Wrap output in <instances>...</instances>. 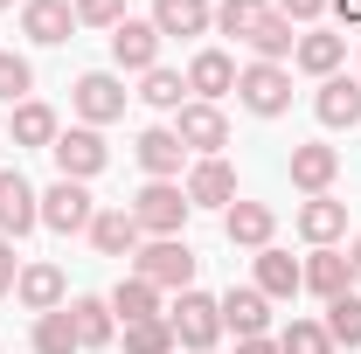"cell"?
Masks as SVG:
<instances>
[{
  "label": "cell",
  "instance_id": "obj_5",
  "mask_svg": "<svg viewBox=\"0 0 361 354\" xmlns=\"http://www.w3.org/2000/svg\"><path fill=\"white\" fill-rule=\"evenodd\" d=\"M126 97L133 90L118 84L111 70H84L70 84V111H77V126H111V118H126Z\"/></svg>",
  "mask_w": 361,
  "mask_h": 354
},
{
  "label": "cell",
  "instance_id": "obj_8",
  "mask_svg": "<svg viewBox=\"0 0 361 354\" xmlns=\"http://www.w3.org/2000/svg\"><path fill=\"white\" fill-rule=\"evenodd\" d=\"M28 229H42V195L28 188L21 167H0V236H7V243H21Z\"/></svg>",
  "mask_w": 361,
  "mask_h": 354
},
{
  "label": "cell",
  "instance_id": "obj_32",
  "mask_svg": "<svg viewBox=\"0 0 361 354\" xmlns=\"http://www.w3.org/2000/svg\"><path fill=\"white\" fill-rule=\"evenodd\" d=\"M118 341H126V354H180L167 319H133V326H118Z\"/></svg>",
  "mask_w": 361,
  "mask_h": 354
},
{
  "label": "cell",
  "instance_id": "obj_4",
  "mask_svg": "<svg viewBox=\"0 0 361 354\" xmlns=\"http://www.w3.org/2000/svg\"><path fill=\"white\" fill-rule=\"evenodd\" d=\"M188 216H195V209H188V188H180V181H146L133 195V222L146 236H180Z\"/></svg>",
  "mask_w": 361,
  "mask_h": 354
},
{
  "label": "cell",
  "instance_id": "obj_17",
  "mask_svg": "<svg viewBox=\"0 0 361 354\" xmlns=\"http://www.w3.org/2000/svg\"><path fill=\"white\" fill-rule=\"evenodd\" d=\"M14 299L35 312H56V306H70V278H63V264H21V278H14Z\"/></svg>",
  "mask_w": 361,
  "mask_h": 354
},
{
  "label": "cell",
  "instance_id": "obj_20",
  "mask_svg": "<svg viewBox=\"0 0 361 354\" xmlns=\"http://www.w3.org/2000/svg\"><path fill=\"white\" fill-rule=\"evenodd\" d=\"M84 236L97 243V257H133L139 243H146V229L133 222V209H97Z\"/></svg>",
  "mask_w": 361,
  "mask_h": 354
},
{
  "label": "cell",
  "instance_id": "obj_35",
  "mask_svg": "<svg viewBox=\"0 0 361 354\" xmlns=\"http://www.w3.org/2000/svg\"><path fill=\"white\" fill-rule=\"evenodd\" d=\"M264 14H271V0H223V7H216V28L243 42V35H250V28H257Z\"/></svg>",
  "mask_w": 361,
  "mask_h": 354
},
{
  "label": "cell",
  "instance_id": "obj_19",
  "mask_svg": "<svg viewBox=\"0 0 361 354\" xmlns=\"http://www.w3.org/2000/svg\"><path fill=\"white\" fill-rule=\"evenodd\" d=\"M70 28H77V7L70 0H21V35L28 42L56 49V42H70Z\"/></svg>",
  "mask_w": 361,
  "mask_h": 354
},
{
  "label": "cell",
  "instance_id": "obj_24",
  "mask_svg": "<svg viewBox=\"0 0 361 354\" xmlns=\"http://www.w3.org/2000/svg\"><path fill=\"white\" fill-rule=\"evenodd\" d=\"M306 292H313V299H341V292H355V271H348V250L319 243L313 257H306Z\"/></svg>",
  "mask_w": 361,
  "mask_h": 354
},
{
  "label": "cell",
  "instance_id": "obj_13",
  "mask_svg": "<svg viewBox=\"0 0 361 354\" xmlns=\"http://www.w3.org/2000/svg\"><path fill=\"white\" fill-rule=\"evenodd\" d=\"M313 118L326 133H355L361 126V77H326L313 90Z\"/></svg>",
  "mask_w": 361,
  "mask_h": 354
},
{
  "label": "cell",
  "instance_id": "obj_21",
  "mask_svg": "<svg viewBox=\"0 0 361 354\" xmlns=\"http://www.w3.org/2000/svg\"><path fill=\"white\" fill-rule=\"evenodd\" d=\"M180 188H188V209H229V202H236V174H229V160H195Z\"/></svg>",
  "mask_w": 361,
  "mask_h": 354
},
{
  "label": "cell",
  "instance_id": "obj_9",
  "mask_svg": "<svg viewBox=\"0 0 361 354\" xmlns=\"http://www.w3.org/2000/svg\"><path fill=\"white\" fill-rule=\"evenodd\" d=\"M174 133L188 153H202V160H223V146H229V118H223V104H180L174 111Z\"/></svg>",
  "mask_w": 361,
  "mask_h": 354
},
{
  "label": "cell",
  "instance_id": "obj_36",
  "mask_svg": "<svg viewBox=\"0 0 361 354\" xmlns=\"http://www.w3.org/2000/svg\"><path fill=\"white\" fill-rule=\"evenodd\" d=\"M278 354H334V341H326L319 319H292V326L278 334Z\"/></svg>",
  "mask_w": 361,
  "mask_h": 354
},
{
  "label": "cell",
  "instance_id": "obj_30",
  "mask_svg": "<svg viewBox=\"0 0 361 354\" xmlns=\"http://www.w3.org/2000/svg\"><path fill=\"white\" fill-rule=\"evenodd\" d=\"M28 348L35 354H84V341H77V319H70V306H56L35 319V334H28Z\"/></svg>",
  "mask_w": 361,
  "mask_h": 354
},
{
  "label": "cell",
  "instance_id": "obj_38",
  "mask_svg": "<svg viewBox=\"0 0 361 354\" xmlns=\"http://www.w3.org/2000/svg\"><path fill=\"white\" fill-rule=\"evenodd\" d=\"M271 7H278V14L292 21V28H313L319 14H326V0H271Z\"/></svg>",
  "mask_w": 361,
  "mask_h": 354
},
{
  "label": "cell",
  "instance_id": "obj_39",
  "mask_svg": "<svg viewBox=\"0 0 361 354\" xmlns=\"http://www.w3.org/2000/svg\"><path fill=\"white\" fill-rule=\"evenodd\" d=\"M14 278H21V257H14V243H7V236H0V299H7V292H14Z\"/></svg>",
  "mask_w": 361,
  "mask_h": 354
},
{
  "label": "cell",
  "instance_id": "obj_42",
  "mask_svg": "<svg viewBox=\"0 0 361 354\" xmlns=\"http://www.w3.org/2000/svg\"><path fill=\"white\" fill-rule=\"evenodd\" d=\"M348 271H355V285H361V236L348 243Z\"/></svg>",
  "mask_w": 361,
  "mask_h": 354
},
{
  "label": "cell",
  "instance_id": "obj_29",
  "mask_svg": "<svg viewBox=\"0 0 361 354\" xmlns=\"http://www.w3.org/2000/svg\"><path fill=\"white\" fill-rule=\"evenodd\" d=\"M70 319H77V341H84V348H111V341H118L111 299H70Z\"/></svg>",
  "mask_w": 361,
  "mask_h": 354
},
{
  "label": "cell",
  "instance_id": "obj_43",
  "mask_svg": "<svg viewBox=\"0 0 361 354\" xmlns=\"http://www.w3.org/2000/svg\"><path fill=\"white\" fill-rule=\"evenodd\" d=\"M0 7H14V0H0Z\"/></svg>",
  "mask_w": 361,
  "mask_h": 354
},
{
  "label": "cell",
  "instance_id": "obj_12",
  "mask_svg": "<svg viewBox=\"0 0 361 354\" xmlns=\"http://www.w3.org/2000/svg\"><path fill=\"white\" fill-rule=\"evenodd\" d=\"M111 63H118V70H133V77L160 70V28H153V21H133V14H126V21L111 28Z\"/></svg>",
  "mask_w": 361,
  "mask_h": 354
},
{
  "label": "cell",
  "instance_id": "obj_18",
  "mask_svg": "<svg viewBox=\"0 0 361 354\" xmlns=\"http://www.w3.org/2000/svg\"><path fill=\"white\" fill-rule=\"evenodd\" d=\"M292 229H299L313 250H319V243H341V236H348V202H334V195H306L299 216H292Z\"/></svg>",
  "mask_w": 361,
  "mask_h": 354
},
{
  "label": "cell",
  "instance_id": "obj_41",
  "mask_svg": "<svg viewBox=\"0 0 361 354\" xmlns=\"http://www.w3.org/2000/svg\"><path fill=\"white\" fill-rule=\"evenodd\" d=\"M236 354H278V341H236Z\"/></svg>",
  "mask_w": 361,
  "mask_h": 354
},
{
  "label": "cell",
  "instance_id": "obj_15",
  "mask_svg": "<svg viewBox=\"0 0 361 354\" xmlns=\"http://www.w3.org/2000/svg\"><path fill=\"white\" fill-rule=\"evenodd\" d=\"M334 181H341V146H326V139L292 146V188L299 195H326Z\"/></svg>",
  "mask_w": 361,
  "mask_h": 354
},
{
  "label": "cell",
  "instance_id": "obj_22",
  "mask_svg": "<svg viewBox=\"0 0 361 354\" xmlns=\"http://www.w3.org/2000/svg\"><path fill=\"white\" fill-rule=\"evenodd\" d=\"M292 63L306 70V77H341V63H348V35H326V28H306L299 35V49H292Z\"/></svg>",
  "mask_w": 361,
  "mask_h": 354
},
{
  "label": "cell",
  "instance_id": "obj_16",
  "mask_svg": "<svg viewBox=\"0 0 361 354\" xmlns=\"http://www.w3.org/2000/svg\"><path fill=\"white\" fill-rule=\"evenodd\" d=\"M146 21L160 28V42H188V35H209L216 28V7L209 0H153Z\"/></svg>",
  "mask_w": 361,
  "mask_h": 354
},
{
  "label": "cell",
  "instance_id": "obj_27",
  "mask_svg": "<svg viewBox=\"0 0 361 354\" xmlns=\"http://www.w3.org/2000/svg\"><path fill=\"white\" fill-rule=\"evenodd\" d=\"M299 35H306V28H292V21L271 7V14L257 21V28H250V35H243V42H250V56H257V63H285V56L299 49Z\"/></svg>",
  "mask_w": 361,
  "mask_h": 354
},
{
  "label": "cell",
  "instance_id": "obj_33",
  "mask_svg": "<svg viewBox=\"0 0 361 354\" xmlns=\"http://www.w3.org/2000/svg\"><path fill=\"white\" fill-rule=\"evenodd\" d=\"M180 90H188V77H180V70H167V63L139 77V97H146L153 111H180Z\"/></svg>",
  "mask_w": 361,
  "mask_h": 354
},
{
  "label": "cell",
  "instance_id": "obj_25",
  "mask_svg": "<svg viewBox=\"0 0 361 354\" xmlns=\"http://www.w3.org/2000/svg\"><path fill=\"white\" fill-rule=\"evenodd\" d=\"M257 292H264V299H299V292H306V264L285 257L278 243L257 250Z\"/></svg>",
  "mask_w": 361,
  "mask_h": 354
},
{
  "label": "cell",
  "instance_id": "obj_23",
  "mask_svg": "<svg viewBox=\"0 0 361 354\" xmlns=\"http://www.w3.org/2000/svg\"><path fill=\"white\" fill-rule=\"evenodd\" d=\"M188 90H195V104H216L236 90V63H229L223 49H202L195 63H188Z\"/></svg>",
  "mask_w": 361,
  "mask_h": 354
},
{
  "label": "cell",
  "instance_id": "obj_3",
  "mask_svg": "<svg viewBox=\"0 0 361 354\" xmlns=\"http://www.w3.org/2000/svg\"><path fill=\"white\" fill-rule=\"evenodd\" d=\"M167 326H174V341L188 354H216V341H223V299H209V292H180L174 306H167Z\"/></svg>",
  "mask_w": 361,
  "mask_h": 354
},
{
  "label": "cell",
  "instance_id": "obj_14",
  "mask_svg": "<svg viewBox=\"0 0 361 354\" xmlns=\"http://www.w3.org/2000/svg\"><path fill=\"white\" fill-rule=\"evenodd\" d=\"M223 236L236 250H271V236H278V216H271V202H229L223 209Z\"/></svg>",
  "mask_w": 361,
  "mask_h": 354
},
{
  "label": "cell",
  "instance_id": "obj_10",
  "mask_svg": "<svg viewBox=\"0 0 361 354\" xmlns=\"http://www.w3.org/2000/svg\"><path fill=\"white\" fill-rule=\"evenodd\" d=\"M223 334H236V341H271V299L257 285H229L223 292Z\"/></svg>",
  "mask_w": 361,
  "mask_h": 354
},
{
  "label": "cell",
  "instance_id": "obj_11",
  "mask_svg": "<svg viewBox=\"0 0 361 354\" xmlns=\"http://www.w3.org/2000/svg\"><path fill=\"white\" fill-rule=\"evenodd\" d=\"M133 160L146 167V181H180V167H188V146H180L174 126H146V133L133 139Z\"/></svg>",
  "mask_w": 361,
  "mask_h": 354
},
{
  "label": "cell",
  "instance_id": "obj_40",
  "mask_svg": "<svg viewBox=\"0 0 361 354\" xmlns=\"http://www.w3.org/2000/svg\"><path fill=\"white\" fill-rule=\"evenodd\" d=\"M326 14H334L341 28H361V0H326Z\"/></svg>",
  "mask_w": 361,
  "mask_h": 354
},
{
  "label": "cell",
  "instance_id": "obj_2",
  "mask_svg": "<svg viewBox=\"0 0 361 354\" xmlns=\"http://www.w3.org/2000/svg\"><path fill=\"white\" fill-rule=\"evenodd\" d=\"M236 104L250 118H285L292 111V70L285 63H243L236 70Z\"/></svg>",
  "mask_w": 361,
  "mask_h": 354
},
{
  "label": "cell",
  "instance_id": "obj_37",
  "mask_svg": "<svg viewBox=\"0 0 361 354\" xmlns=\"http://www.w3.org/2000/svg\"><path fill=\"white\" fill-rule=\"evenodd\" d=\"M70 7H77L84 28H118L126 21V0H70Z\"/></svg>",
  "mask_w": 361,
  "mask_h": 354
},
{
  "label": "cell",
  "instance_id": "obj_31",
  "mask_svg": "<svg viewBox=\"0 0 361 354\" xmlns=\"http://www.w3.org/2000/svg\"><path fill=\"white\" fill-rule=\"evenodd\" d=\"M326 341L334 348H361V292H341V299H326Z\"/></svg>",
  "mask_w": 361,
  "mask_h": 354
},
{
  "label": "cell",
  "instance_id": "obj_1",
  "mask_svg": "<svg viewBox=\"0 0 361 354\" xmlns=\"http://www.w3.org/2000/svg\"><path fill=\"white\" fill-rule=\"evenodd\" d=\"M195 250L180 243V236H146L133 250V278H146V285H160V292H195Z\"/></svg>",
  "mask_w": 361,
  "mask_h": 354
},
{
  "label": "cell",
  "instance_id": "obj_28",
  "mask_svg": "<svg viewBox=\"0 0 361 354\" xmlns=\"http://www.w3.org/2000/svg\"><path fill=\"white\" fill-rule=\"evenodd\" d=\"M56 133H63V126H56V111H49L42 97H28V104H14V118H7V139H14V146H56Z\"/></svg>",
  "mask_w": 361,
  "mask_h": 354
},
{
  "label": "cell",
  "instance_id": "obj_7",
  "mask_svg": "<svg viewBox=\"0 0 361 354\" xmlns=\"http://www.w3.org/2000/svg\"><path fill=\"white\" fill-rule=\"evenodd\" d=\"M56 174L63 181H97L104 174V160H111V146H104V133L97 126H70V133H56Z\"/></svg>",
  "mask_w": 361,
  "mask_h": 354
},
{
  "label": "cell",
  "instance_id": "obj_6",
  "mask_svg": "<svg viewBox=\"0 0 361 354\" xmlns=\"http://www.w3.org/2000/svg\"><path fill=\"white\" fill-rule=\"evenodd\" d=\"M90 216H97V202H90V181H49L42 188V229H56V236H84Z\"/></svg>",
  "mask_w": 361,
  "mask_h": 354
},
{
  "label": "cell",
  "instance_id": "obj_34",
  "mask_svg": "<svg viewBox=\"0 0 361 354\" xmlns=\"http://www.w3.org/2000/svg\"><path fill=\"white\" fill-rule=\"evenodd\" d=\"M28 90H35V63L0 49V104H28Z\"/></svg>",
  "mask_w": 361,
  "mask_h": 354
},
{
  "label": "cell",
  "instance_id": "obj_26",
  "mask_svg": "<svg viewBox=\"0 0 361 354\" xmlns=\"http://www.w3.org/2000/svg\"><path fill=\"white\" fill-rule=\"evenodd\" d=\"M104 299H111V312H118V326H133V319H167L160 285H146V278H118Z\"/></svg>",
  "mask_w": 361,
  "mask_h": 354
}]
</instances>
